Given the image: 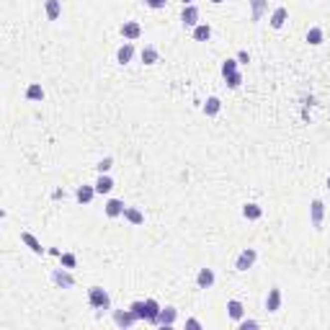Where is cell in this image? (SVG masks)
<instances>
[{
  "mask_svg": "<svg viewBox=\"0 0 330 330\" xmlns=\"http://www.w3.org/2000/svg\"><path fill=\"white\" fill-rule=\"evenodd\" d=\"M88 302H91V307H96V310H111V297L103 287L88 289Z\"/></svg>",
  "mask_w": 330,
  "mask_h": 330,
  "instance_id": "obj_1",
  "label": "cell"
},
{
  "mask_svg": "<svg viewBox=\"0 0 330 330\" xmlns=\"http://www.w3.org/2000/svg\"><path fill=\"white\" fill-rule=\"evenodd\" d=\"M256 261H258V250H256V248H245V250L237 256L235 268H237V271H250V268L256 266Z\"/></svg>",
  "mask_w": 330,
  "mask_h": 330,
  "instance_id": "obj_2",
  "label": "cell"
},
{
  "mask_svg": "<svg viewBox=\"0 0 330 330\" xmlns=\"http://www.w3.org/2000/svg\"><path fill=\"white\" fill-rule=\"evenodd\" d=\"M323 217H325V204L320 199H315L310 204V222H312V227L318 230V232L323 230Z\"/></svg>",
  "mask_w": 330,
  "mask_h": 330,
  "instance_id": "obj_3",
  "label": "cell"
},
{
  "mask_svg": "<svg viewBox=\"0 0 330 330\" xmlns=\"http://www.w3.org/2000/svg\"><path fill=\"white\" fill-rule=\"evenodd\" d=\"M52 281L57 284L59 289H72L75 287V276L67 271V268H54V271H52Z\"/></svg>",
  "mask_w": 330,
  "mask_h": 330,
  "instance_id": "obj_4",
  "label": "cell"
},
{
  "mask_svg": "<svg viewBox=\"0 0 330 330\" xmlns=\"http://www.w3.org/2000/svg\"><path fill=\"white\" fill-rule=\"evenodd\" d=\"M114 323H116L119 328L127 330V328H132L134 323H140V320H137V315H134L132 310H116V312H114Z\"/></svg>",
  "mask_w": 330,
  "mask_h": 330,
  "instance_id": "obj_5",
  "label": "cell"
},
{
  "mask_svg": "<svg viewBox=\"0 0 330 330\" xmlns=\"http://www.w3.org/2000/svg\"><path fill=\"white\" fill-rule=\"evenodd\" d=\"M119 31H122V36H124L127 41H137V39L142 36V26H140L137 21H124Z\"/></svg>",
  "mask_w": 330,
  "mask_h": 330,
  "instance_id": "obj_6",
  "label": "cell"
},
{
  "mask_svg": "<svg viewBox=\"0 0 330 330\" xmlns=\"http://www.w3.org/2000/svg\"><path fill=\"white\" fill-rule=\"evenodd\" d=\"M181 23L183 26H188V28H193V26H199V8L196 5H183V10H181Z\"/></svg>",
  "mask_w": 330,
  "mask_h": 330,
  "instance_id": "obj_7",
  "label": "cell"
},
{
  "mask_svg": "<svg viewBox=\"0 0 330 330\" xmlns=\"http://www.w3.org/2000/svg\"><path fill=\"white\" fill-rule=\"evenodd\" d=\"M124 201L122 199H109L106 201V206H103V212H106V217L109 219H116V217H124Z\"/></svg>",
  "mask_w": 330,
  "mask_h": 330,
  "instance_id": "obj_8",
  "label": "cell"
},
{
  "mask_svg": "<svg viewBox=\"0 0 330 330\" xmlns=\"http://www.w3.org/2000/svg\"><path fill=\"white\" fill-rule=\"evenodd\" d=\"M21 243H23V245H28V250H31L34 256H44V253H47V248H44V245L39 243V240H36L31 232H21Z\"/></svg>",
  "mask_w": 330,
  "mask_h": 330,
  "instance_id": "obj_9",
  "label": "cell"
},
{
  "mask_svg": "<svg viewBox=\"0 0 330 330\" xmlns=\"http://www.w3.org/2000/svg\"><path fill=\"white\" fill-rule=\"evenodd\" d=\"M268 10V0H250V21L258 23Z\"/></svg>",
  "mask_w": 330,
  "mask_h": 330,
  "instance_id": "obj_10",
  "label": "cell"
},
{
  "mask_svg": "<svg viewBox=\"0 0 330 330\" xmlns=\"http://www.w3.org/2000/svg\"><path fill=\"white\" fill-rule=\"evenodd\" d=\"M175 320H178V310L175 307H163L160 315H158V325H163V328L175 325Z\"/></svg>",
  "mask_w": 330,
  "mask_h": 330,
  "instance_id": "obj_11",
  "label": "cell"
},
{
  "mask_svg": "<svg viewBox=\"0 0 330 330\" xmlns=\"http://www.w3.org/2000/svg\"><path fill=\"white\" fill-rule=\"evenodd\" d=\"M196 287H199V289H212V287H214V271H212V268H199V274H196Z\"/></svg>",
  "mask_w": 330,
  "mask_h": 330,
  "instance_id": "obj_12",
  "label": "cell"
},
{
  "mask_svg": "<svg viewBox=\"0 0 330 330\" xmlns=\"http://www.w3.org/2000/svg\"><path fill=\"white\" fill-rule=\"evenodd\" d=\"M96 193H98V191H96V186H91V183H83V186H78V191H75V199H78L80 204H91Z\"/></svg>",
  "mask_w": 330,
  "mask_h": 330,
  "instance_id": "obj_13",
  "label": "cell"
},
{
  "mask_svg": "<svg viewBox=\"0 0 330 330\" xmlns=\"http://www.w3.org/2000/svg\"><path fill=\"white\" fill-rule=\"evenodd\" d=\"M289 21V10L284 8V5H279L274 13H271V18H268V23H271V28H284V23Z\"/></svg>",
  "mask_w": 330,
  "mask_h": 330,
  "instance_id": "obj_14",
  "label": "cell"
},
{
  "mask_svg": "<svg viewBox=\"0 0 330 330\" xmlns=\"http://www.w3.org/2000/svg\"><path fill=\"white\" fill-rule=\"evenodd\" d=\"M266 310H268V312H279V310H281V289H279V287L268 289V297H266Z\"/></svg>",
  "mask_w": 330,
  "mask_h": 330,
  "instance_id": "obj_15",
  "label": "cell"
},
{
  "mask_svg": "<svg viewBox=\"0 0 330 330\" xmlns=\"http://www.w3.org/2000/svg\"><path fill=\"white\" fill-rule=\"evenodd\" d=\"M243 315H245L243 302H240V299H230V302H227V318L235 320V323H240V320H243Z\"/></svg>",
  "mask_w": 330,
  "mask_h": 330,
  "instance_id": "obj_16",
  "label": "cell"
},
{
  "mask_svg": "<svg viewBox=\"0 0 330 330\" xmlns=\"http://www.w3.org/2000/svg\"><path fill=\"white\" fill-rule=\"evenodd\" d=\"M44 10H47V21H57L62 16V3L59 0H44Z\"/></svg>",
  "mask_w": 330,
  "mask_h": 330,
  "instance_id": "obj_17",
  "label": "cell"
},
{
  "mask_svg": "<svg viewBox=\"0 0 330 330\" xmlns=\"http://www.w3.org/2000/svg\"><path fill=\"white\" fill-rule=\"evenodd\" d=\"M132 57H134V44L127 41L124 47H119V52H116V62H119V65H129V62H132Z\"/></svg>",
  "mask_w": 330,
  "mask_h": 330,
  "instance_id": "obj_18",
  "label": "cell"
},
{
  "mask_svg": "<svg viewBox=\"0 0 330 330\" xmlns=\"http://www.w3.org/2000/svg\"><path fill=\"white\" fill-rule=\"evenodd\" d=\"M145 307H147V323L150 325H158V315H160V305H158V299H145Z\"/></svg>",
  "mask_w": 330,
  "mask_h": 330,
  "instance_id": "obj_19",
  "label": "cell"
},
{
  "mask_svg": "<svg viewBox=\"0 0 330 330\" xmlns=\"http://www.w3.org/2000/svg\"><path fill=\"white\" fill-rule=\"evenodd\" d=\"M93 186H96L98 193H111V188H114V178H111L109 173H98V181H96Z\"/></svg>",
  "mask_w": 330,
  "mask_h": 330,
  "instance_id": "obj_20",
  "label": "cell"
},
{
  "mask_svg": "<svg viewBox=\"0 0 330 330\" xmlns=\"http://www.w3.org/2000/svg\"><path fill=\"white\" fill-rule=\"evenodd\" d=\"M243 217H245L248 222H256V219H261V217H263V209H261L258 204H253V201H250V204H245V206H243Z\"/></svg>",
  "mask_w": 330,
  "mask_h": 330,
  "instance_id": "obj_21",
  "label": "cell"
},
{
  "mask_svg": "<svg viewBox=\"0 0 330 330\" xmlns=\"http://www.w3.org/2000/svg\"><path fill=\"white\" fill-rule=\"evenodd\" d=\"M209 36H212V26L209 23L193 26V41H209Z\"/></svg>",
  "mask_w": 330,
  "mask_h": 330,
  "instance_id": "obj_22",
  "label": "cell"
},
{
  "mask_svg": "<svg viewBox=\"0 0 330 330\" xmlns=\"http://www.w3.org/2000/svg\"><path fill=\"white\" fill-rule=\"evenodd\" d=\"M307 41H310V47H320V44L325 41L323 28H320V26H312L310 31H307Z\"/></svg>",
  "mask_w": 330,
  "mask_h": 330,
  "instance_id": "obj_23",
  "label": "cell"
},
{
  "mask_svg": "<svg viewBox=\"0 0 330 330\" xmlns=\"http://www.w3.org/2000/svg\"><path fill=\"white\" fill-rule=\"evenodd\" d=\"M219 111H222V101H219L217 96L206 98V103H204V114H206V116H217Z\"/></svg>",
  "mask_w": 330,
  "mask_h": 330,
  "instance_id": "obj_24",
  "label": "cell"
},
{
  "mask_svg": "<svg viewBox=\"0 0 330 330\" xmlns=\"http://www.w3.org/2000/svg\"><path fill=\"white\" fill-rule=\"evenodd\" d=\"M124 219H127L129 224H142V222H145V214L140 212V209H134V206H127V209H124Z\"/></svg>",
  "mask_w": 330,
  "mask_h": 330,
  "instance_id": "obj_25",
  "label": "cell"
},
{
  "mask_svg": "<svg viewBox=\"0 0 330 330\" xmlns=\"http://www.w3.org/2000/svg\"><path fill=\"white\" fill-rule=\"evenodd\" d=\"M26 98L28 101H44V88L39 83H31V85L26 88Z\"/></svg>",
  "mask_w": 330,
  "mask_h": 330,
  "instance_id": "obj_26",
  "label": "cell"
},
{
  "mask_svg": "<svg viewBox=\"0 0 330 330\" xmlns=\"http://www.w3.org/2000/svg\"><path fill=\"white\" fill-rule=\"evenodd\" d=\"M140 57H142V62H145V65H155L160 54H158V49H155V47H150V44H147V47L142 49V54H140Z\"/></svg>",
  "mask_w": 330,
  "mask_h": 330,
  "instance_id": "obj_27",
  "label": "cell"
},
{
  "mask_svg": "<svg viewBox=\"0 0 330 330\" xmlns=\"http://www.w3.org/2000/svg\"><path fill=\"white\" fill-rule=\"evenodd\" d=\"M129 310L137 315V320L147 323V307H145V302H140V299H137V302H132V305H129Z\"/></svg>",
  "mask_w": 330,
  "mask_h": 330,
  "instance_id": "obj_28",
  "label": "cell"
},
{
  "mask_svg": "<svg viewBox=\"0 0 330 330\" xmlns=\"http://www.w3.org/2000/svg\"><path fill=\"white\" fill-rule=\"evenodd\" d=\"M237 57L235 59H224V62H222V75H224V78H227V75H232V72H237Z\"/></svg>",
  "mask_w": 330,
  "mask_h": 330,
  "instance_id": "obj_29",
  "label": "cell"
},
{
  "mask_svg": "<svg viewBox=\"0 0 330 330\" xmlns=\"http://www.w3.org/2000/svg\"><path fill=\"white\" fill-rule=\"evenodd\" d=\"M224 80H227V88H232V91H235V88L243 85V75H240V72H232V75H227Z\"/></svg>",
  "mask_w": 330,
  "mask_h": 330,
  "instance_id": "obj_30",
  "label": "cell"
},
{
  "mask_svg": "<svg viewBox=\"0 0 330 330\" xmlns=\"http://www.w3.org/2000/svg\"><path fill=\"white\" fill-rule=\"evenodd\" d=\"M59 263H62L65 268H75V263H78V258H75L72 253H59Z\"/></svg>",
  "mask_w": 330,
  "mask_h": 330,
  "instance_id": "obj_31",
  "label": "cell"
},
{
  "mask_svg": "<svg viewBox=\"0 0 330 330\" xmlns=\"http://www.w3.org/2000/svg\"><path fill=\"white\" fill-rule=\"evenodd\" d=\"M111 165H114V158H103V160H98L96 170H98V173H109V170H111Z\"/></svg>",
  "mask_w": 330,
  "mask_h": 330,
  "instance_id": "obj_32",
  "label": "cell"
},
{
  "mask_svg": "<svg viewBox=\"0 0 330 330\" xmlns=\"http://www.w3.org/2000/svg\"><path fill=\"white\" fill-rule=\"evenodd\" d=\"M165 3H168V0H145V5H150L153 10H160V8H165Z\"/></svg>",
  "mask_w": 330,
  "mask_h": 330,
  "instance_id": "obj_33",
  "label": "cell"
},
{
  "mask_svg": "<svg viewBox=\"0 0 330 330\" xmlns=\"http://www.w3.org/2000/svg\"><path fill=\"white\" fill-rule=\"evenodd\" d=\"M248 328H258L256 320H240V330H248Z\"/></svg>",
  "mask_w": 330,
  "mask_h": 330,
  "instance_id": "obj_34",
  "label": "cell"
},
{
  "mask_svg": "<svg viewBox=\"0 0 330 330\" xmlns=\"http://www.w3.org/2000/svg\"><path fill=\"white\" fill-rule=\"evenodd\" d=\"M237 62H240V65H248V62H250V54H248V52H237Z\"/></svg>",
  "mask_w": 330,
  "mask_h": 330,
  "instance_id": "obj_35",
  "label": "cell"
},
{
  "mask_svg": "<svg viewBox=\"0 0 330 330\" xmlns=\"http://www.w3.org/2000/svg\"><path fill=\"white\" fill-rule=\"evenodd\" d=\"M186 328H191V330H199V328H201V323H199L196 318H188V320H186Z\"/></svg>",
  "mask_w": 330,
  "mask_h": 330,
  "instance_id": "obj_36",
  "label": "cell"
},
{
  "mask_svg": "<svg viewBox=\"0 0 330 330\" xmlns=\"http://www.w3.org/2000/svg\"><path fill=\"white\" fill-rule=\"evenodd\" d=\"M181 3H183V5H191V3H193V0H181Z\"/></svg>",
  "mask_w": 330,
  "mask_h": 330,
  "instance_id": "obj_37",
  "label": "cell"
},
{
  "mask_svg": "<svg viewBox=\"0 0 330 330\" xmlns=\"http://www.w3.org/2000/svg\"><path fill=\"white\" fill-rule=\"evenodd\" d=\"M212 3H224V0H212Z\"/></svg>",
  "mask_w": 330,
  "mask_h": 330,
  "instance_id": "obj_38",
  "label": "cell"
},
{
  "mask_svg": "<svg viewBox=\"0 0 330 330\" xmlns=\"http://www.w3.org/2000/svg\"><path fill=\"white\" fill-rule=\"evenodd\" d=\"M328 188H330V175H328Z\"/></svg>",
  "mask_w": 330,
  "mask_h": 330,
  "instance_id": "obj_39",
  "label": "cell"
}]
</instances>
